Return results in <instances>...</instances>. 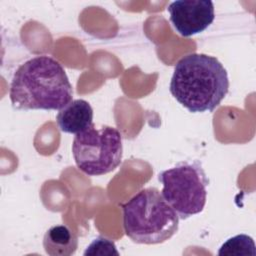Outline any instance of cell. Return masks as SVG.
Masks as SVG:
<instances>
[{
	"label": "cell",
	"instance_id": "ba28073f",
	"mask_svg": "<svg viewBox=\"0 0 256 256\" xmlns=\"http://www.w3.org/2000/svg\"><path fill=\"white\" fill-rule=\"evenodd\" d=\"M43 247L50 256H70L78 248V238L69 226L55 225L45 232Z\"/></svg>",
	"mask_w": 256,
	"mask_h": 256
},
{
	"label": "cell",
	"instance_id": "30bf717a",
	"mask_svg": "<svg viewBox=\"0 0 256 256\" xmlns=\"http://www.w3.org/2000/svg\"><path fill=\"white\" fill-rule=\"evenodd\" d=\"M85 256L88 255H119L115 243L103 236H99L94 239L86 248L83 253Z\"/></svg>",
	"mask_w": 256,
	"mask_h": 256
},
{
	"label": "cell",
	"instance_id": "52a82bcc",
	"mask_svg": "<svg viewBox=\"0 0 256 256\" xmlns=\"http://www.w3.org/2000/svg\"><path fill=\"white\" fill-rule=\"evenodd\" d=\"M56 120L62 132L76 135L93 125V109L84 99L72 100L59 110Z\"/></svg>",
	"mask_w": 256,
	"mask_h": 256
},
{
	"label": "cell",
	"instance_id": "5b68a950",
	"mask_svg": "<svg viewBox=\"0 0 256 256\" xmlns=\"http://www.w3.org/2000/svg\"><path fill=\"white\" fill-rule=\"evenodd\" d=\"M72 153L77 167L89 176H100L115 170L122 161V137L111 126L87 130L75 135Z\"/></svg>",
	"mask_w": 256,
	"mask_h": 256
},
{
	"label": "cell",
	"instance_id": "9c48e42d",
	"mask_svg": "<svg viewBox=\"0 0 256 256\" xmlns=\"http://www.w3.org/2000/svg\"><path fill=\"white\" fill-rule=\"evenodd\" d=\"M220 256H256L254 240L246 235L239 234L229 238L218 250Z\"/></svg>",
	"mask_w": 256,
	"mask_h": 256
},
{
	"label": "cell",
	"instance_id": "8992f818",
	"mask_svg": "<svg viewBox=\"0 0 256 256\" xmlns=\"http://www.w3.org/2000/svg\"><path fill=\"white\" fill-rule=\"evenodd\" d=\"M174 29L183 37L206 30L215 19L214 4L210 0H177L167 8Z\"/></svg>",
	"mask_w": 256,
	"mask_h": 256
},
{
	"label": "cell",
	"instance_id": "3957f363",
	"mask_svg": "<svg viewBox=\"0 0 256 256\" xmlns=\"http://www.w3.org/2000/svg\"><path fill=\"white\" fill-rule=\"evenodd\" d=\"M125 234L138 244H159L179 227V216L155 187L140 190L122 204Z\"/></svg>",
	"mask_w": 256,
	"mask_h": 256
},
{
	"label": "cell",
	"instance_id": "277c9868",
	"mask_svg": "<svg viewBox=\"0 0 256 256\" xmlns=\"http://www.w3.org/2000/svg\"><path fill=\"white\" fill-rule=\"evenodd\" d=\"M158 180L163 185V198L179 219L184 220L203 211L208 179L199 161L181 162L159 173Z\"/></svg>",
	"mask_w": 256,
	"mask_h": 256
},
{
	"label": "cell",
	"instance_id": "6da1fadb",
	"mask_svg": "<svg viewBox=\"0 0 256 256\" xmlns=\"http://www.w3.org/2000/svg\"><path fill=\"white\" fill-rule=\"evenodd\" d=\"M9 96L18 110H60L72 101L73 90L62 65L50 56L41 55L17 68Z\"/></svg>",
	"mask_w": 256,
	"mask_h": 256
},
{
	"label": "cell",
	"instance_id": "7a4b0ae2",
	"mask_svg": "<svg viewBox=\"0 0 256 256\" xmlns=\"http://www.w3.org/2000/svg\"><path fill=\"white\" fill-rule=\"evenodd\" d=\"M169 89L190 112H212L229 91L228 74L217 58L202 53L188 54L176 63Z\"/></svg>",
	"mask_w": 256,
	"mask_h": 256
}]
</instances>
